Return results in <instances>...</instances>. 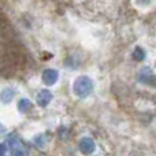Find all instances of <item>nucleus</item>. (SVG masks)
Here are the masks:
<instances>
[{
    "mask_svg": "<svg viewBox=\"0 0 156 156\" xmlns=\"http://www.w3.org/2000/svg\"><path fill=\"white\" fill-rule=\"evenodd\" d=\"M12 30L14 29L11 27L8 19L5 18V15L0 10V59L14 44L15 37H14Z\"/></svg>",
    "mask_w": 156,
    "mask_h": 156,
    "instance_id": "obj_1",
    "label": "nucleus"
},
{
    "mask_svg": "<svg viewBox=\"0 0 156 156\" xmlns=\"http://www.w3.org/2000/svg\"><path fill=\"white\" fill-rule=\"evenodd\" d=\"M92 90V82L88 78H81L77 81L76 83V93L81 97H85L86 94H89Z\"/></svg>",
    "mask_w": 156,
    "mask_h": 156,
    "instance_id": "obj_2",
    "label": "nucleus"
},
{
    "mask_svg": "<svg viewBox=\"0 0 156 156\" xmlns=\"http://www.w3.org/2000/svg\"><path fill=\"white\" fill-rule=\"evenodd\" d=\"M78 148H80L81 154L83 155H92L96 149V144L92 140L90 137H82L80 140V144H78Z\"/></svg>",
    "mask_w": 156,
    "mask_h": 156,
    "instance_id": "obj_3",
    "label": "nucleus"
},
{
    "mask_svg": "<svg viewBox=\"0 0 156 156\" xmlns=\"http://www.w3.org/2000/svg\"><path fill=\"white\" fill-rule=\"evenodd\" d=\"M51 93L48 90H41L38 93V97H37V103L41 105V107H45L49 101H51Z\"/></svg>",
    "mask_w": 156,
    "mask_h": 156,
    "instance_id": "obj_4",
    "label": "nucleus"
},
{
    "mask_svg": "<svg viewBox=\"0 0 156 156\" xmlns=\"http://www.w3.org/2000/svg\"><path fill=\"white\" fill-rule=\"evenodd\" d=\"M56 73L55 71H52V70H48V71H45L44 73V81H45L47 83H54L55 81H56Z\"/></svg>",
    "mask_w": 156,
    "mask_h": 156,
    "instance_id": "obj_5",
    "label": "nucleus"
},
{
    "mask_svg": "<svg viewBox=\"0 0 156 156\" xmlns=\"http://www.w3.org/2000/svg\"><path fill=\"white\" fill-rule=\"evenodd\" d=\"M30 107H32V103H30L29 100H26V99H22L21 101H19V104H18V108H19L21 112H26V111H29Z\"/></svg>",
    "mask_w": 156,
    "mask_h": 156,
    "instance_id": "obj_6",
    "label": "nucleus"
},
{
    "mask_svg": "<svg viewBox=\"0 0 156 156\" xmlns=\"http://www.w3.org/2000/svg\"><path fill=\"white\" fill-rule=\"evenodd\" d=\"M2 101L3 103H8V101H11V99H12V92L11 90H4L2 93Z\"/></svg>",
    "mask_w": 156,
    "mask_h": 156,
    "instance_id": "obj_7",
    "label": "nucleus"
},
{
    "mask_svg": "<svg viewBox=\"0 0 156 156\" xmlns=\"http://www.w3.org/2000/svg\"><path fill=\"white\" fill-rule=\"evenodd\" d=\"M11 156H25V155H23V151L19 147H16V148H12V155Z\"/></svg>",
    "mask_w": 156,
    "mask_h": 156,
    "instance_id": "obj_8",
    "label": "nucleus"
},
{
    "mask_svg": "<svg viewBox=\"0 0 156 156\" xmlns=\"http://www.w3.org/2000/svg\"><path fill=\"white\" fill-rule=\"evenodd\" d=\"M5 152H7V147H5V144L0 143V156H4Z\"/></svg>",
    "mask_w": 156,
    "mask_h": 156,
    "instance_id": "obj_9",
    "label": "nucleus"
}]
</instances>
